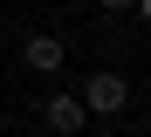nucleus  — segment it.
<instances>
[{"instance_id": "obj_1", "label": "nucleus", "mask_w": 151, "mask_h": 137, "mask_svg": "<svg viewBox=\"0 0 151 137\" xmlns=\"http://www.w3.org/2000/svg\"><path fill=\"white\" fill-rule=\"evenodd\" d=\"M76 103H83L89 117H117V110L131 103V82H124V75H89V82H83V96H76Z\"/></svg>"}, {"instance_id": "obj_2", "label": "nucleus", "mask_w": 151, "mask_h": 137, "mask_svg": "<svg viewBox=\"0 0 151 137\" xmlns=\"http://www.w3.org/2000/svg\"><path fill=\"white\" fill-rule=\"evenodd\" d=\"M41 123L55 130V137H76V130L89 123V110L76 103V96H48V103H41Z\"/></svg>"}, {"instance_id": "obj_3", "label": "nucleus", "mask_w": 151, "mask_h": 137, "mask_svg": "<svg viewBox=\"0 0 151 137\" xmlns=\"http://www.w3.org/2000/svg\"><path fill=\"white\" fill-rule=\"evenodd\" d=\"M21 62H28L35 75H55V69H62V41H55V34H28V48H21Z\"/></svg>"}, {"instance_id": "obj_4", "label": "nucleus", "mask_w": 151, "mask_h": 137, "mask_svg": "<svg viewBox=\"0 0 151 137\" xmlns=\"http://www.w3.org/2000/svg\"><path fill=\"white\" fill-rule=\"evenodd\" d=\"M103 7H110V14H131V7H137V0H103Z\"/></svg>"}, {"instance_id": "obj_5", "label": "nucleus", "mask_w": 151, "mask_h": 137, "mask_svg": "<svg viewBox=\"0 0 151 137\" xmlns=\"http://www.w3.org/2000/svg\"><path fill=\"white\" fill-rule=\"evenodd\" d=\"M137 14H144V21H151V0H137Z\"/></svg>"}]
</instances>
